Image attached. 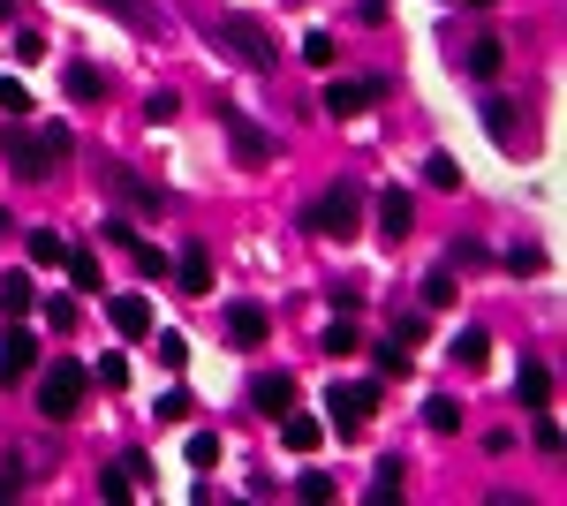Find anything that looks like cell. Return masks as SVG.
<instances>
[{"mask_svg": "<svg viewBox=\"0 0 567 506\" xmlns=\"http://www.w3.org/2000/svg\"><path fill=\"white\" fill-rule=\"evenodd\" d=\"M394 340H401V348H416V340H424V310H401V318H394Z\"/></svg>", "mask_w": 567, "mask_h": 506, "instance_id": "37", "label": "cell"}, {"mask_svg": "<svg viewBox=\"0 0 567 506\" xmlns=\"http://www.w3.org/2000/svg\"><path fill=\"white\" fill-rule=\"evenodd\" d=\"M106 318H114L121 340H144V333H152V303H144V295H106Z\"/></svg>", "mask_w": 567, "mask_h": 506, "instance_id": "12", "label": "cell"}, {"mask_svg": "<svg viewBox=\"0 0 567 506\" xmlns=\"http://www.w3.org/2000/svg\"><path fill=\"white\" fill-rule=\"evenodd\" d=\"M447 303H462V295H454V272H431L424 280V310H447Z\"/></svg>", "mask_w": 567, "mask_h": 506, "instance_id": "31", "label": "cell"}, {"mask_svg": "<svg viewBox=\"0 0 567 506\" xmlns=\"http://www.w3.org/2000/svg\"><path fill=\"white\" fill-rule=\"evenodd\" d=\"M91 8H106L114 23H129V31H144V38L167 31V16H159V8H144V0H91Z\"/></svg>", "mask_w": 567, "mask_h": 506, "instance_id": "16", "label": "cell"}, {"mask_svg": "<svg viewBox=\"0 0 567 506\" xmlns=\"http://www.w3.org/2000/svg\"><path fill=\"white\" fill-rule=\"evenodd\" d=\"M174 287H182V295H212V257H205V242H182V257H174Z\"/></svg>", "mask_w": 567, "mask_h": 506, "instance_id": "11", "label": "cell"}, {"mask_svg": "<svg viewBox=\"0 0 567 506\" xmlns=\"http://www.w3.org/2000/svg\"><path fill=\"white\" fill-rule=\"evenodd\" d=\"M61 257H69V242L53 235V227H38L31 235V265H61Z\"/></svg>", "mask_w": 567, "mask_h": 506, "instance_id": "26", "label": "cell"}, {"mask_svg": "<svg viewBox=\"0 0 567 506\" xmlns=\"http://www.w3.org/2000/svg\"><path fill=\"white\" fill-rule=\"evenodd\" d=\"M84 386H91V371L76 363V355H53L46 371H38V416H76V401H84Z\"/></svg>", "mask_w": 567, "mask_h": 506, "instance_id": "2", "label": "cell"}, {"mask_svg": "<svg viewBox=\"0 0 567 506\" xmlns=\"http://www.w3.org/2000/svg\"><path fill=\"white\" fill-rule=\"evenodd\" d=\"M106 189H114V197L129 204V212H144V220H159V212H167V189H159V182H144L137 167H106Z\"/></svg>", "mask_w": 567, "mask_h": 506, "instance_id": "7", "label": "cell"}, {"mask_svg": "<svg viewBox=\"0 0 567 506\" xmlns=\"http://www.w3.org/2000/svg\"><path fill=\"white\" fill-rule=\"evenodd\" d=\"M484 348H492V340H484V325H462V333H454V363H462V371H477V363H484Z\"/></svg>", "mask_w": 567, "mask_h": 506, "instance_id": "23", "label": "cell"}, {"mask_svg": "<svg viewBox=\"0 0 567 506\" xmlns=\"http://www.w3.org/2000/svg\"><path fill=\"white\" fill-rule=\"evenodd\" d=\"M484 136H492L499 152H530V121H522V106H507V99H484Z\"/></svg>", "mask_w": 567, "mask_h": 506, "instance_id": "8", "label": "cell"}, {"mask_svg": "<svg viewBox=\"0 0 567 506\" xmlns=\"http://www.w3.org/2000/svg\"><path fill=\"white\" fill-rule=\"evenodd\" d=\"M424 423H431V431H462V408H454V401H431Z\"/></svg>", "mask_w": 567, "mask_h": 506, "instance_id": "35", "label": "cell"}, {"mask_svg": "<svg viewBox=\"0 0 567 506\" xmlns=\"http://www.w3.org/2000/svg\"><path fill=\"white\" fill-rule=\"evenodd\" d=\"M0 106H8V114H31V91H23L16 76H0Z\"/></svg>", "mask_w": 567, "mask_h": 506, "instance_id": "40", "label": "cell"}, {"mask_svg": "<svg viewBox=\"0 0 567 506\" xmlns=\"http://www.w3.org/2000/svg\"><path fill=\"white\" fill-rule=\"evenodd\" d=\"M189 363V340L182 333H159V371H182Z\"/></svg>", "mask_w": 567, "mask_h": 506, "instance_id": "32", "label": "cell"}, {"mask_svg": "<svg viewBox=\"0 0 567 506\" xmlns=\"http://www.w3.org/2000/svg\"><path fill=\"white\" fill-rule=\"evenodd\" d=\"M129 257H137V272H144V280H167V272H174V257L159 250V242H129Z\"/></svg>", "mask_w": 567, "mask_h": 506, "instance_id": "24", "label": "cell"}, {"mask_svg": "<svg viewBox=\"0 0 567 506\" xmlns=\"http://www.w3.org/2000/svg\"><path fill=\"white\" fill-rule=\"evenodd\" d=\"M144 114H152V129H159V121L182 114V99H174V91H152V99H144Z\"/></svg>", "mask_w": 567, "mask_h": 506, "instance_id": "38", "label": "cell"}, {"mask_svg": "<svg viewBox=\"0 0 567 506\" xmlns=\"http://www.w3.org/2000/svg\"><path fill=\"white\" fill-rule=\"evenodd\" d=\"M303 61H310V68H333V61H341V46H333V31H310V38H303Z\"/></svg>", "mask_w": 567, "mask_h": 506, "instance_id": "28", "label": "cell"}, {"mask_svg": "<svg viewBox=\"0 0 567 506\" xmlns=\"http://www.w3.org/2000/svg\"><path fill=\"white\" fill-rule=\"evenodd\" d=\"M38 152H46V167H61V159H69V129L46 121V129H38Z\"/></svg>", "mask_w": 567, "mask_h": 506, "instance_id": "30", "label": "cell"}, {"mask_svg": "<svg viewBox=\"0 0 567 506\" xmlns=\"http://www.w3.org/2000/svg\"><path fill=\"white\" fill-rule=\"evenodd\" d=\"M38 363V333L31 325H16V333H8V348H0V378H23Z\"/></svg>", "mask_w": 567, "mask_h": 506, "instance_id": "17", "label": "cell"}, {"mask_svg": "<svg viewBox=\"0 0 567 506\" xmlns=\"http://www.w3.org/2000/svg\"><path fill=\"white\" fill-rule=\"evenodd\" d=\"M31 303H38L31 272H8V280H0V310H8V318H31Z\"/></svg>", "mask_w": 567, "mask_h": 506, "instance_id": "21", "label": "cell"}, {"mask_svg": "<svg viewBox=\"0 0 567 506\" xmlns=\"http://www.w3.org/2000/svg\"><path fill=\"white\" fill-rule=\"evenodd\" d=\"M99 386H106V393L129 386V363H121V355H99Z\"/></svg>", "mask_w": 567, "mask_h": 506, "instance_id": "36", "label": "cell"}, {"mask_svg": "<svg viewBox=\"0 0 567 506\" xmlns=\"http://www.w3.org/2000/svg\"><path fill=\"white\" fill-rule=\"evenodd\" d=\"M61 84H69V99H76V106H99V99H106V76H99L91 61H76L69 76H61Z\"/></svg>", "mask_w": 567, "mask_h": 506, "instance_id": "20", "label": "cell"}, {"mask_svg": "<svg viewBox=\"0 0 567 506\" xmlns=\"http://www.w3.org/2000/svg\"><path fill=\"white\" fill-rule=\"evenodd\" d=\"M515 401L530 408V416H537V408H552V363H537V355L522 363V371H515Z\"/></svg>", "mask_w": 567, "mask_h": 506, "instance_id": "13", "label": "cell"}, {"mask_svg": "<svg viewBox=\"0 0 567 506\" xmlns=\"http://www.w3.org/2000/svg\"><path fill=\"white\" fill-rule=\"evenodd\" d=\"M265 325H273V318H265L258 303H227V340H235V348H258Z\"/></svg>", "mask_w": 567, "mask_h": 506, "instance_id": "15", "label": "cell"}, {"mask_svg": "<svg viewBox=\"0 0 567 506\" xmlns=\"http://www.w3.org/2000/svg\"><path fill=\"white\" fill-rule=\"evenodd\" d=\"M326 355H356V325H348V310H341V325L326 333Z\"/></svg>", "mask_w": 567, "mask_h": 506, "instance_id": "39", "label": "cell"}, {"mask_svg": "<svg viewBox=\"0 0 567 506\" xmlns=\"http://www.w3.org/2000/svg\"><path fill=\"white\" fill-rule=\"evenodd\" d=\"M250 408H258V416L295 408V378H288V371H258V378H250Z\"/></svg>", "mask_w": 567, "mask_h": 506, "instance_id": "10", "label": "cell"}, {"mask_svg": "<svg viewBox=\"0 0 567 506\" xmlns=\"http://www.w3.org/2000/svg\"><path fill=\"white\" fill-rule=\"evenodd\" d=\"M507 272H515V280H530V272H545V250H537V242H515V250H507Z\"/></svg>", "mask_w": 567, "mask_h": 506, "instance_id": "29", "label": "cell"}, {"mask_svg": "<svg viewBox=\"0 0 567 506\" xmlns=\"http://www.w3.org/2000/svg\"><path fill=\"white\" fill-rule=\"evenodd\" d=\"M378 378H409V355H401V340H386V348H378Z\"/></svg>", "mask_w": 567, "mask_h": 506, "instance_id": "33", "label": "cell"}, {"mask_svg": "<svg viewBox=\"0 0 567 506\" xmlns=\"http://www.w3.org/2000/svg\"><path fill=\"white\" fill-rule=\"evenodd\" d=\"M8 167H16V182H38V174H46V152H38V136H31V129L8 136Z\"/></svg>", "mask_w": 567, "mask_h": 506, "instance_id": "18", "label": "cell"}, {"mask_svg": "<svg viewBox=\"0 0 567 506\" xmlns=\"http://www.w3.org/2000/svg\"><path fill=\"white\" fill-rule=\"evenodd\" d=\"M363 204H371V197H363V182H333L326 197H318V204L303 212V227H310V235H333V242H348V235L363 227Z\"/></svg>", "mask_w": 567, "mask_h": 506, "instance_id": "1", "label": "cell"}, {"mask_svg": "<svg viewBox=\"0 0 567 506\" xmlns=\"http://www.w3.org/2000/svg\"><path fill=\"white\" fill-rule=\"evenodd\" d=\"M189 469H212V461H220V431H189Z\"/></svg>", "mask_w": 567, "mask_h": 506, "instance_id": "25", "label": "cell"}, {"mask_svg": "<svg viewBox=\"0 0 567 506\" xmlns=\"http://www.w3.org/2000/svg\"><path fill=\"white\" fill-rule=\"evenodd\" d=\"M61 265H69L76 295H106V280H99V257H91V250H69V257H61Z\"/></svg>", "mask_w": 567, "mask_h": 506, "instance_id": "22", "label": "cell"}, {"mask_svg": "<svg viewBox=\"0 0 567 506\" xmlns=\"http://www.w3.org/2000/svg\"><path fill=\"white\" fill-rule=\"evenodd\" d=\"M280 439H288V454H318V446H326V423H318V416H295V408H280Z\"/></svg>", "mask_w": 567, "mask_h": 506, "instance_id": "14", "label": "cell"}, {"mask_svg": "<svg viewBox=\"0 0 567 506\" xmlns=\"http://www.w3.org/2000/svg\"><path fill=\"white\" fill-rule=\"evenodd\" d=\"M220 129H227V144H235V159H242V167H273V152H280V144H273V136H265L250 114L220 106Z\"/></svg>", "mask_w": 567, "mask_h": 506, "instance_id": "6", "label": "cell"}, {"mask_svg": "<svg viewBox=\"0 0 567 506\" xmlns=\"http://www.w3.org/2000/svg\"><path fill=\"white\" fill-rule=\"evenodd\" d=\"M386 91H394L386 76H333V84H326V114L348 121V114H363V106H378Z\"/></svg>", "mask_w": 567, "mask_h": 506, "instance_id": "5", "label": "cell"}, {"mask_svg": "<svg viewBox=\"0 0 567 506\" xmlns=\"http://www.w3.org/2000/svg\"><path fill=\"white\" fill-rule=\"evenodd\" d=\"M0 23H16V0H0Z\"/></svg>", "mask_w": 567, "mask_h": 506, "instance_id": "42", "label": "cell"}, {"mask_svg": "<svg viewBox=\"0 0 567 506\" xmlns=\"http://www.w3.org/2000/svg\"><path fill=\"white\" fill-rule=\"evenodd\" d=\"M205 38H212V46H227L242 68H273V38H265L250 16H212V23H205Z\"/></svg>", "mask_w": 567, "mask_h": 506, "instance_id": "3", "label": "cell"}, {"mask_svg": "<svg viewBox=\"0 0 567 506\" xmlns=\"http://www.w3.org/2000/svg\"><path fill=\"white\" fill-rule=\"evenodd\" d=\"M326 416H333V431H341V439H356L363 423L378 416V386H371V378H348V386H333Z\"/></svg>", "mask_w": 567, "mask_h": 506, "instance_id": "4", "label": "cell"}, {"mask_svg": "<svg viewBox=\"0 0 567 506\" xmlns=\"http://www.w3.org/2000/svg\"><path fill=\"white\" fill-rule=\"evenodd\" d=\"M462 8H492V0H462Z\"/></svg>", "mask_w": 567, "mask_h": 506, "instance_id": "43", "label": "cell"}, {"mask_svg": "<svg viewBox=\"0 0 567 506\" xmlns=\"http://www.w3.org/2000/svg\"><path fill=\"white\" fill-rule=\"evenodd\" d=\"M409 227H416V197L409 189H386V197H378V242H409Z\"/></svg>", "mask_w": 567, "mask_h": 506, "instance_id": "9", "label": "cell"}, {"mask_svg": "<svg viewBox=\"0 0 567 506\" xmlns=\"http://www.w3.org/2000/svg\"><path fill=\"white\" fill-rule=\"evenodd\" d=\"M499 61H507V46H499V38H477V46H462V76H477V84H492Z\"/></svg>", "mask_w": 567, "mask_h": 506, "instance_id": "19", "label": "cell"}, {"mask_svg": "<svg viewBox=\"0 0 567 506\" xmlns=\"http://www.w3.org/2000/svg\"><path fill=\"white\" fill-rule=\"evenodd\" d=\"M424 182H431V189H462V167H454L447 152H431V159H424Z\"/></svg>", "mask_w": 567, "mask_h": 506, "instance_id": "27", "label": "cell"}, {"mask_svg": "<svg viewBox=\"0 0 567 506\" xmlns=\"http://www.w3.org/2000/svg\"><path fill=\"white\" fill-rule=\"evenodd\" d=\"M129 491H137V484H129V469H114V476H99V499H114V506H121V499H129Z\"/></svg>", "mask_w": 567, "mask_h": 506, "instance_id": "41", "label": "cell"}, {"mask_svg": "<svg viewBox=\"0 0 567 506\" xmlns=\"http://www.w3.org/2000/svg\"><path fill=\"white\" fill-rule=\"evenodd\" d=\"M295 499H310V506H326V499H333V476H295Z\"/></svg>", "mask_w": 567, "mask_h": 506, "instance_id": "34", "label": "cell"}]
</instances>
